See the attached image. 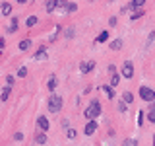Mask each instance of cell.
I'll return each mask as SVG.
<instances>
[{
  "label": "cell",
  "instance_id": "e0dca14e",
  "mask_svg": "<svg viewBox=\"0 0 155 146\" xmlns=\"http://www.w3.org/2000/svg\"><path fill=\"white\" fill-rule=\"evenodd\" d=\"M47 86H48V90H54V88L58 86L56 78H54V76H51V78H48V84H47Z\"/></svg>",
  "mask_w": 155,
  "mask_h": 146
},
{
  "label": "cell",
  "instance_id": "7402d4cb",
  "mask_svg": "<svg viewBox=\"0 0 155 146\" xmlns=\"http://www.w3.org/2000/svg\"><path fill=\"white\" fill-rule=\"evenodd\" d=\"M122 146H138V140H134V138H126Z\"/></svg>",
  "mask_w": 155,
  "mask_h": 146
},
{
  "label": "cell",
  "instance_id": "836d02e7",
  "mask_svg": "<svg viewBox=\"0 0 155 146\" xmlns=\"http://www.w3.org/2000/svg\"><path fill=\"white\" fill-rule=\"evenodd\" d=\"M114 70H116V66H114V64H110V66H109V72H110V74H114Z\"/></svg>",
  "mask_w": 155,
  "mask_h": 146
},
{
  "label": "cell",
  "instance_id": "ffe728a7",
  "mask_svg": "<svg viewBox=\"0 0 155 146\" xmlns=\"http://www.w3.org/2000/svg\"><path fill=\"white\" fill-rule=\"evenodd\" d=\"M35 23H37V16H29L27 22H25V26H27V27H33Z\"/></svg>",
  "mask_w": 155,
  "mask_h": 146
},
{
  "label": "cell",
  "instance_id": "74e56055",
  "mask_svg": "<svg viewBox=\"0 0 155 146\" xmlns=\"http://www.w3.org/2000/svg\"><path fill=\"white\" fill-rule=\"evenodd\" d=\"M153 146H155V140H153Z\"/></svg>",
  "mask_w": 155,
  "mask_h": 146
},
{
  "label": "cell",
  "instance_id": "8d00e7d4",
  "mask_svg": "<svg viewBox=\"0 0 155 146\" xmlns=\"http://www.w3.org/2000/svg\"><path fill=\"white\" fill-rule=\"evenodd\" d=\"M149 111H155V103H151V109H149Z\"/></svg>",
  "mask_w": 155,
  "mask_h": 146
},
{
  "label": "cell",
  "instance_id": "5bb4252c",
  "mask_svg": "<svg viewBox=\"0 0 155 146\" xmlns=\"http://www.w3.org/2000/svg\"><path fill=\"white\" fill-rule=\"evenodd\" d=\"M54 8H56L54 0H47V4H45V10H47V12H54Z\"/></svg>",
  "mask_w": 155,
  "mask_h": 146
},
{
  "label": "cell",
  "instance_id": "4fadbf2b",
  "mask_svg": "<svg viewBox=\"0 0 155 146\" xmlns=\"http://www.w3.org/2000/svg\"><path fill=\"white\" fill-rule=\"evenodd\" d=\"M35 58L37 61H43V58H47V49H39L35 53Z\"/></svg>",
  "mask_w": 155,
  "mask_h": 146
},
{
  "label": "cell",
  "instance_id": "83f0119b",
  "mask_svg": "<svg viewBox=\"0 0 155 146\" xmlns=\"http://www.w3.org/2000/svg\"><path fill=\"white\" fill-rule=\"evenodd\" d=\"M142 10H140V12H136V14H132V22H136V19H140V18H142Z\"/></svg>",
  "mask_w": 155,
  "mask_h": 146
},
{
  "label": "cell",
  "instance_id": "f1b7e54d",
  "mask_svg": "<svg viewBox=\"0 0 155 146\" xmlns=\"http://www.w3.org/2000/svg\"><path fill=\"white\" fill-rule=\"evenodd\" d=\"M76 10H78V6H76L74 2H70V6H68V12H76Z\"/></svg>",
  "mask_w": 155,
  "mask_h": 146
},
{
  "label": "cell",
  "instance_id": "603a6c76",
  "mask_svg": "<svg viewBox=\"0 0 155 146\" xmlns=\"http://www.w3.org/2000/svg\"><path fill=\"white\" fill-rule=\"evenodd\" d=\"M8 96H10V86H6V88L2 90V96H0V97H2V101H6Z\"/></svg>",
  "mask_w": 155,
  "mask_h": 146
},
{
  "label": "cell",
  "instance_id": "cb8c5ba5",
  "mask_svg": "<svg viewBox=\"0 0 155 146\" xmlns=\"http://www.w3.org/2000/svg\"><path fill=\"white\" fill-rule=\"evenodd\" d=\"M16 29H18V19L14 18V19H12V23L8 26V31H16Z\"/></svg>",
  "mask_w": 155,
  "mask_h": 146
},
{
  "label": "cell",
  "instance_id": "d4e9b609",
  "mask_svg": "<svg viewBox=\"0 0 155 146\" xmlns=\"http://www.w3.org/2000/svg\"><path fill=\"white\" fill-rule=\"evenodd\" d=\"M18 76H19V78H25V76H27V68H25V66H21V68L18 70Z\"/></svg>",
  "mask_w": 155,
  "mask_h": 146
},
{
  "label": "cell",
  "instance_id": "ac0fdd59",
  "mask_svg": "<svg viewBox=\"0 0 155 146\" xmlns=\"http://www.w3.org/2000/svg\"><path fill=\"white\" fill-rule=\"evenodd\" d=\"M122 99H124V103H132L134 101V96L130 94V92H124V96H122Z\"/></svg>",
  "mask_w": 155,
  "mask_h": 146
},
{
  "label": "cell",
  "instance_id": "9c48e42d",
  "mask_svg": "<svg viewBox=\"0 0 155 146\" xmlns=\"http://www.w3.org/2000/svg\"><path fill=\"white\" fill-rule=\"evenodd\" d=\"M145 4V0H132V2H130V10H138L140 12V8H142Z\"/></svg>",
  "mask_w": 155,
  "mask_h": 146
},
{
  "label": "cell",
  "instance_id": "1f68e13d",
  "mask_svg": "<svg viewBox=\"0 0 155 146\" xmlns=\"http://www.w3.org/2000/svg\"><path fill=\"white\" fill-rule=\"evenodd\" d=\"M109 23H110V27H114V26H116V18H110Z\"/></svg>",
  "mask_w": 155,
  "mask_h": 146
},
{
  "label": "cell",
  "instance_id": "277c9868",
  "mask_svg": "<svg viewBox=\"0 0 155 146\" xmlns=\"http://www.w3.org/2000/svg\"><path fill=\"white\" fill-rule=\"evenodd\" d=\"M122 76L124 78H132L134 76V64L130 61H126L124 64H122Z\"/></svg>",
  "mask_w": 155,
  "mask_h": 146
},
{
  "label": "cell",
  "instance_id": "5b68a950",
  "mask_svg": "<svg viewBox=\"0 0 155 146\" xmlns=\"http://www.w3.org/2000/svg\"><path fill=\"white\" fill-rule=\"evenodd\" d=\"M37 127H39V129L43 130V133H47V130L51 129V123H48V119H47L45 115H41V117L37 119Z\"/></svg>",
  "mask_w": 155,
  "mask_h": 146
},
{
  "label": "cell",
  "instance_id": "8992f818",
  "mask_svg": "<svg viewBox=\"0 0 155 146\" xmlns=\"http://www.w3.org/2000/svg\"><path fill=\"white\" fill-rule=\"evenodd\" d=\"M81 72H84V74H87V72H91V70H93V68H95V62L93 61H87V62H81Z\"/></svg>",
  "mask_w": 155,
  "mask_h": 146
},
{
  "label": "cell",
  "instance_id": "d6986e66",
  "mask_svg": "<svg viewBox=\"0 0 155 146\" xmlns=\"http://www.w3.org/2000/svg\"><path fill=\"white\" fill-rule=\"evenodd\" d=\"M107 39H109V31H101L99 37H97V41H99V43H105Z\"/></svg>",
  "mask_w": 155,
  "mask_h": 146
},
{
  "label": "cell",
  "instance_id": "d590c367",
  "mask_svg": "<svg viewBox=\"0 0 155 146\" xmlns=\"http://www.w3.org/2000/svg\"><path fill=\"white\" fill-rule=\"evenodd\" d=\"M18 2H19V4H25V2H27V0H18Z\"/></svg>",
  "mask_w": 155,
  "mask_h": 146
},
{
  "label": "cell",
  "instance_id": "4dcf8cb0",
  "mask_svg": "<svg viewBox=\"0 0 155 146\" xmlns=\"http://www.w3.org/2000/svg\"><path fill=\"white\" fill-rule=\"evenodd\" d=\"M118 109H120V111H124V113H126V109H128V103H120V105H118Z\"/></svg>",
  "mask_w": 155,
  "mask_h": 146
},
{
  "label": "cell",
  "instance_id": "484cf974",
  "mask_svg": "<svg viewBox=\"0 0 155 146\" xmlns=\"http://www.w3.org/2000/svg\"><path fill=\"white\" fill-rule=\"evenodd\" d=\"M136 123H138V127H142V123H143V113H142V111L138 113V119H136Z\"/></svg>",
  "mask_w": 155,
  "mask_h": 146
},
{
  "label": "cell",
  "instance_id": "d6a6232c",
  "mask_svg": "<svg viewBox=\"0 0 155 146\" xmlns=\"http://www.w3.org/2000/svg\"><path fill=\"white\" fill-rule=\"evenodd\" d=\"M6 82H8V86H12V84H14V76H8Z\"/></svg>",
  "mask_w": 155,
  "mask_h": 146
},
{
  "label": "cell",
  "instance_id": "2e32d148",
  "mask_svg": "<svg viewBox=\"0 0 155 146\" xmlns=\"http://www.w3.org/2000/svg\"><path fill=\"white\" fill-rule=\"evenodd\" d=\"M2 14H4V16H10V14H12V6H10L8 2L2 4Z\"/></svg>",
  "mask_w": 155,
  "mask_h": 146
},
{
  "label": "cell",
  "instance_id": "8fae6325",
  "mask_svg": "<svg viewBox=\"0 0 155 146\" xmlns=\"http://www.w3.org/2000/svg\"><path fill=\"white\" fill-rule=\"evenodd\" d=\"M101 90H103L105 94L109 96V99H113V97H114V90H113V86H103Z\"/></svg>",
  "mask_w": 155,
  "mask_h": 146
},
{
  "label": "cell",
  "instance_id": "44dd1931",
  "mask_svg": "<svg viewBox=\"0 0 155 146\" xmlns=\"http://www.w3.org/2000/svg\"><path fill=\"white\" fill-rule=\"evenodd\" d=\"M118 82H120V76H118V74H113V78H110V84H109V86L116 88V86H118Z\"/></svg>",
  "mask_w": 155,
  "mask_h": 146
},
{
  "label": "cell",
  "instance_id": "9a60e30c",
  "mask_svg": "<svg viewBox=\"0 0 155 146\" xmlns=\"http://www.w3.org/2000/svg\"><path fill=\"white\" fill-rule=\"evenodd\" d=\"M54 4H56V8H62V10H68V6H70V2H66V0H54Z\"/></svg>",
  "mask_w": 155,
  "mask_h": 146
},
{
  "label": "cell",
  "instance_id": "6da1fadb",
  "mask_svg": "<svg viewBox=\"0 0 155 146\" xmlns=\"http://www.w3.org/2000/svg\"><path fill=\"white\" fill-rule=\"evenodd\" d=\"M84 115H85V119H89V121H93L95 117H99L101 115V103H99V99H93V101H91Z\"/></svg>",
  "mask_w": 155,
  "mask_h": 146
},
{
  "label": "cell",
  "instance_id": "7a4b0ae2",
  "mask_svg": "<svg viewBox=\"0 0 155 146\" xmlns=\"http://www.w3.org/2000/svg\"><path fill=\"white\" fill-rule=\"evenodd\" d=\"M47 103H48V111H51V113H56V111L62 109V105H64V99H62L60 96H51V97L47 99Z\"/></svg>",
  "mask_w": 155,
  "mask_h": 146
},
{
  "label": "cell",
  "instance_id": "ba28073f",
  "mask_svg": "<svg viewBox=\"0 0 155 146\" xmlns=\"http://www.w3.org/2000/svg\"><path fill=\"white\" fill-rule=\"evenodd\" d=\"M122 43H124L122 39H114V41H110V43H109V47L113 49V51H118V49H122Z\"/></svg>",
  "mask_w": 155,
  "mask_h": 146
},
{
  "label": "cell",
  "instance_id": "f546056e",
  "mask_svg": "<svg viewBox=\"0 0 155 146\" xmlns=\"http://www.w3.org/2000/svg\"><path fill=\"white\" fill-rule=\"evenodd\" d=\"M147 119L151 121V123H155V111H149V115H147Z\"/></svg>",
  "mask_w": 155,
  "mask_h": 146
},
{
  "label": "cell",
  "instance_id": "7c38bea8",
  "mask_svg": "<svg viewBox=\"0 0 155 146\" xmlns=\"http://www.w3.org/2000/svg\"><path fill=\"white\" fill-rule=\"evenodd\" d=\"M29 47H31V39H23V41L19 43V51H27Z\"/></svg>",
  "mask_w": 155,
  "mask_h": 146
},
{
  "label": "cell",
  "instance_id": "52a82bcc",
  "mask_svg": "<svg viewBox=\"0 0 155 146\" xmlns=\"http://www.w3.org/2000/svg\"><path fill=\"white\" fill-rule=\"evenodd\" d=\"M95 130H97V123H95V121H89V123L85 125V134H87V136H91V134L95 133Z\"/></svg>",
  "mask_w": 155,
  "mask_h": 146
},
{
  "label": "cell",
  "instance_id": "3957f363",
  "mask_svg": "<svg viewBox=\"0 0 155 146\" xmlns=\"http://www.w3.org/2000/svg\"><path fill=\"white\" fill-rule=\"evenodd\" d=\"M140 97H142L143 101H151L155 99V90H151V88H147V86H142L140 88Z\"/></svg>",
  "mask_w": 155,
  "mask_h": 146
},
{
  "label": "cell",
  "instance_id": "30bf717a",
  "mask_svg": "<svg viewBox=\"0 0 155 146\" xmlns=\"http://www.w3.org/2000/svg\"><path fill=\"white\" fill-rule=\"evenodd\" d=\"M35 142L37 144H47V133H43V130H41V133L35 136Z\"/></svg>",
  "mask_w": 155,
  "mask_h": 146
},
{
  "label": "cell",
  "instance_id": "e575fe53",
  "mask_svg": "<svg viewBox=\"0 0 155 146\" xmlns=\"http://www.w3.org/2000/svg\"><path fill=\"white\" fill-rule=\"evenodd\" d=\"M149 41H155V31H151V35H149Z\"/></svg>",
  "mask_w": 155,
  "mask_h": 146
},
{
  "label": "cell",
  "instance_id": "4316f807",
  "mask_svg": "<svg viewBox=\"0 0 155 146\" xmlns=\"http://www.w3.org/2000/svg\"><path fill=\"white\" fill-rule=\"evenodd\" d=\"M66 136H68V138H70V140H72V138H76V130H74V129H68Z\"/></svg>",
  "mask_w": 155,
  "mask_h": 146
}]
</instances>
